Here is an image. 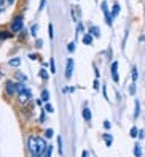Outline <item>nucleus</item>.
Instances as JSON below:
<instances>
[{
    "label": "nucleus",
    "mask_w": 145,
    "mask_h": 157,
    "mask_svg": "<svg viewBox=\"0 0 145 157\" xmlns=\"http://www.w3.org/2000/svg\"><path fill=\"white\" fill-rule=\"evenodd\" d=\"M43 108H45V111H46V113H53V111H54V106H53V105L50 103V101H46V103H45V106H43Z\"/></svg>",
    "instance_id": "obj_24"
},
{
    "label": "nucleus",
    "mask_w": 145,
    "mask_h": 157,
    "mask_svg": "<svg viewBox=\"0 0 145 157\" xmlns=\"http://www.w3.org/2000/svg\"><path fill=\"white\" fill-rule=\"evenodd\" d=\"M0 78H2V71H0Z\"/></svg>",
    "instance_id": "obj_44"
},
{
    "label": "nucleus",
    "mask_w": 145,
    "mask_h": 157,
    "mask_svg": "<svg viewBox=\"0 0 145 157\" xmlns=\"http://www.w3.org/2000/svg\"><path fill=\"white\" fill-rule=\"evenodd\" d=\"M81 41H83V44H91L94 41V36L91 33H83V36H81Z\"/></svg>",
    "instance_id": "obj_9"
},
{
    "label": "nucleus",
    "mask_w": 145,
    "mask_h": 157,
    "mask_svg": "<svg viewBox=\"0 0 145 157\" xmlns=\"http://www.w3.org/2000/svg\"><path fill=\"white\" fill-rule=\"evenodd\" d=\"M134 155L135 157H140L142 155V146H140V143H135L134 144Z\"/></svg>",
    "instance_id": "obj_17"
},
{
    "label": "nucleus",
    "mask_w": 145,
    "mask_h": 157,
    "mask_svg": "<svg viewBox=\"0 0 145 157\" xmlns=\"http://www.w3.org/2000/svg\"><path fill=\"white\" fill-rule=\"evenodd\" d=\"M88 33H91L94 38H99V36H101V29H99L97 25H91V27L88 29Z\"/></svg>",
    "instance_id": "obj_8"
},
{
    "label": "nucleus",
    "mask_w": 145,
    "mask_h": 157,
    "mask_svg": "<svg viewBox=\"0 0 145 157\" xmlns=\"http://www.w3.org/2000/svg\"><path fill=\"white\" fill-rule=\"evenodd\" d=\"M42 100L46 103V101H50V92H48V89H43L42 90Z\"/></svg>",
    "instance_id": "obj_19"
},
{
    "label": "nucleus",
    "mask_w": 145,
    "mask_h": 157,
    "mask_svg": "<svg viewBox=\"0 0 145 157\" xmlns=\"http://www.w3.org/2000/svg\"><path fill=\"white\" fill-rule=\"evenodd\" d=\"M13 36V32L11 30H0V40H8Z\"/></svg>",
    "instance_id": "obj_11"
},
{
    "label": "nucleus",
    "mask_w": 145,
    "mask_h": 157,
    "mask_svg": "<svg viewBox=\"0 0 145 157\" xmlns=\"http://www.w3.org/2000/svg\"><path fill=\"white\" fill-rule=\"evenodd\" d=\"M35 103H37V106H42V105L45 103V101H43V100L40 98V100H37V101H35Z\"/></svg>",
    "instance_id": "obj_42"
},
{
    "label": "nucleus",
    "mask_w": 145,
    "mask_h": 157,
    "mask_svg": "<svg viewBox=\"0 0 145 157\" xmlns=\"http://www.w3.org/2000/svg\"><path fill=\"white\" fill-rule=\"evenodd\" d=\"M81 114H83V119H85V121H91V111H89V108H83V111H81Z\"/></svg>",
    "instance_id": "obj_13"
},
{
    "label": "nucleus",
    "mask_w": 145,
    "mask_h": 157,
    "mask_svg": "<svg viewBox=\"0 0 145 157\" xmlns=\"http://www.w3.org/2000/svg\"><path fill=\"white\" fill-rule=\"evenodd\" d=\"M110 71H112V79H113L115 82H118V81H120V76H118V62H112Z\"/></svg>",
    "instance_id": "obj_7"
},
{
    "label": "nucleus",
    "mask_w": 145,
    "mask_h": 157,
    "mask_svg": "<svg viewBox=\"0 0 145 157\" xmlns=\"http://www.w3.org/2000/svg\"><path fill=\"white\" fill-rule=\"evenodd\" d=\"M43 133H45V136H46V138H53V135H54V130H53V128H46V130H45Z\"/></svg>",
    "instance_id": "obj_28"
},
{
    "label": "nucleus",
    "mask_w": 145,
    "mask_h": 157,
    "mask_svg": "<svg viewBox=\"0 0 145 157\" xmlns=\"http://www.w3.org/2000/svg\"><path fill=\"white\" fill-rule=\"evenodd\" d=\"M46 136H38V157H45V152H46Z\"/></svg>",
    "instance_id": "obj_5"
},
{
    "label": "nucleus",
    "mask_w": 145,
    "mask_h": 157,
    "mask_svg": "<svg viewBox=\"0 0 145 157\" xmlns=\"http://www.w3.org/2000/svg\"><path fill=\"white\" fill-rule=\"evenodd\" d=\"M77 33H81V35L86 33V32H85V25H83V22H78V24H77Z\"/></svg>",
    "instance_id": "obj_23"
},
{
    "label": "nucleus",
    "mask_w": 145,
    "mask_h": 157,
    "mask_svg": "<svg viewBox=\"0 0 145 157\" xmlns=\"http://www.w3.org/2000/svg\"><path fill=\"white\" fill-rule=\"evenodd\" d=\"M5 11V2L2 0V2H0V13H3Z\"/></svg>",
    "instance_id": "obj_40"
},
{
    "label": "nucleus",
    "mask_w": 145,
    "mask_h": 157,
    "mask_svg": "<svg viewBox=\"0 0 145 157\" xmlns=\"http://www.w3.org/2000/svg\"><path fill=\"white\" fill-rule=\"evenodd\" d=\"M129 136H131V138H137V136H139V128H137V127H131Z\"/></svg>",
    "instance_id": "obj_21"
},
{
    "label": "nucleus",
    "mask_w": 145,
    "mask_h": 157,
    "mask_svg": "<svg viewBox=\"0 0 145 157\" xmlns=\"http://www.w3.org/2000/svg\"><path fill=\"white\" fill-rule=\"evenodd\" d=\"M5 92H6V95H8V97L18 95V87H16V82H14V81H11V79L5 81Z\"/></svg>",
    "instance_id": "obj_4"
},
{
    "label": "nucleus",
    "mask_w": 145,
    "mask_h": 157,
    "mask_svg": "<svg viewBox=\"0 0 145 157\" xmlns=\"http://www.w3.org/2000/svg\"><path fill=\"white\" fill-rule=\"evenodd\" d=\"M14 78H16L18 81H21V82H27V76L24 75V73H21L19 70H18V71L14 73Z\"/></svg>",
    "instance_id": "obj_12"
},
{
    "label": "nucleus",
    "mask_w": 145,
    "mask_h": 157,
    "mask_svg": "<svg viewBox=\"0 0 145 157\" xmlns=\"http://www.w3.org/2000/svg\"><path fill=\"white\" fill-rule=\"evenodd\" d=\"M32 101V90L30 89H24L21 92H18V103H19L22 108H26Z\"/></svg>",
    "instance_id": "obj_2"
},
{
    "label": "nucleus",
    "mask_w": 145,
    "mask_h": 157,
    "mask_svg": "<svg viewBox=\"0 0 145 157\" xmlns=\"http://www.w3.org/2000/svg\"><path fill=\"white\" fill-rule=\"evenodd\" d=\"M72 75H74V59L69 57L66 62V78L72 79Z\"/></svg>",
    "instance_id": "obj_6"
},
{
    "label": "nucleus",
    "mask_w": 145,
    "mask_h": 157,
    "mask_svg": "<svg viewBox=\"0 0 145 157\" xmlns=\"http://www.w3.org/2000/svg\"><path fill=\"white\" fill-rule=\"evenodd\" d=\"M139 140H143V138H145V130H143V128H140V130H139Z\"/></svg>",
    "instance_id": "obj_38"
},
{
    "label": "nucleus",
    "mask_w": 145,
    "mask_h": 157,
    "mask_svg": "<svg viewBox=\"0 0 145 157\" xmlns=\"http://www.w3.org/2000/svg\"><path fill=\"white\" fill-rule=\"evenodd\" d=\"M99 87H101V81H99V78H96V79H94V82H93V89H94V90H97Z\"/></svg>",
    "instance_id": "obj_33"
},
{
    "label": "nucleus",
    "mask_w": 145,
    "mask_h": 157,
    "mask_svg": "<svg viewBox=\"0 0 145 157\" xmlns=\"http://www.w3.org/2000/svg\"><path fill=\"white\" fill-rule=\"evenodd\" d=\"M38 122H40V124H45V122H46V111H45V109L42 111V114H40V117H38Z\"/></svg>",
    "instance_id": "obj_26"
},
{
    "label": "nucleus",
    "mask_w": 145,
    "mask_h": 157,
    "mask_svg": "<svg viewBox=\"0 0 145 157\" xmlns=\"http://www.w3.org/2000/svg\"><path fill=\"white\" fill-rule=\"evenodd\" d=\"M102 92H104V98H105V100H108V97H107V86H105V84L102 86Z\"/></svg>",
    "instance_id": "obj_39"
},
{
    "label": "nucleus",
    "mask_w": 145,
    "mask_h": 157,
    "mask_svg": "<svg viewBox=\"0 0 145 157\" xmlns=\"http://www.w3.org/2000/svg\"><path fill=\"white\" fill-rule=\"evenodd\" d=\"M58 152H59V155L64 154V147H62V138L61 136H58Z\"/></svg>",
    "instance_id": "obj_22"
},
{
    "label": "nucleus",
    "mask_w": 145,
    "mask_h": 157,
    "mask_svg": "<svg viewBox=\"0 0 145 157\" xmlns=\"http://www.w3.org/2000/svg\"><path fill=\"white\" fill-rule=\"evenodd\" d=\"M120 10H121V8H120V3H113V6H112V16L113 17H116V16H118L120 14Z\"/></svg>",
    "instance_id": "obj_14"
},
{
    "label": "nucleus",
    "mask_w": 145,
    "mask_h": 157,
    "mask_svg": "<svg viewBox=\"0 0 145 157\" xmlns=\"http://www.w3.org/2000/svg\"><path fill=\"white\" fill-rule=\"evenodd\" d=\"M45 5H46V0H40V6H38V11L45 10Z\"/></svg>",
    "instance_id": "obj_37"
},
{
    "label": "nucleus",
    "mask_w": 145,
    "mask_h": 157,
    "mask_svg": "<svg viewBox=\"0 0 145 157\" xmlns=\"http://www.w3.org/2000/svg\"><path fill=\"white\" fill-rule=\"evenodd\" d=\"M110 127H112V124H110V122H108V121H104V128H107V130H108Z\"/></svg>",
    "instance_id": "obj_41"
},
{
    "label": "nucleus",
    "mask_w": 145,
    "mask_h": 157,
    "mask_svg": "<svg viewBox=\"0 0 145 157\" xmlns=\"http://www.w3.org/2000/svg\"><path fill=\"white\" fill-rule=\"evenodd\" d=\"M62 92H64V94H74L75 87H64V89H62Z\"/></svg>",
    "instance_id": "obj_34"
},
{
    "label": "nucleus",
    "mask_w": 145,
    "mask_h": 157,
    "mask_svg": "<svg viewBox=\"0 0 145 157\" xmlns=\"http://www.w3.org/2000/svg\"><path fill=\"white\" fill-rule=\"evenodd\" d=\"M6 3H8V5H13V3H14V0H6Z\"/></svg>",
    "instance_id": "obj_43"
},
{
    "label": "nucleus",
    "mask_w": 145,
    "mask_h": 157,
    "mask_svg": "<svg viewBox=\"0 0 145 157\" xmlns=\"http://www.w3.org/2000/svg\"><path fill=\"white\" fill-rule=\"evenodd\" d=\"M67 51H69V52H74V51H75V41H70V43L67 44Z\"/></svg>",
    "instance_id": "obj_30"
},
{
    "label": "nucleus",
    "mask_w": 145,
    "mask_h": 157,
    "mask_svg": "<svg viewBox=\"0 0 145 157\" xmlns=\"http://www.w3.org/2000/svg\"><path fill=\"white\" fill-rule=\"evenodd\" d=\"M29 60H40V56L37 52H30L29 54Z\"/></svg>",
    "instance_id": "obj_29"
},
{
    "label": "nucleus",
    "mask_w": 145,
    "mask_h": 157,
    "mask_svg": "<svg viewBox=\"0 0 145 157\" xmlns=\"http://www.w3.org/2000/svg\"><path fill=\"white\" fill-rule=\"evenodd\" d=\"M8 63H10L11 67H19L21 65V59L19 57H13V59H10V62H8Z\"/></svg>",
    "instance_id": "obj_18"
},
{
    "label": "nucleus",
    "mask_w": 145,
    "mask_h": 157,
    "mask_svg": "<svg viewBox=\"0 0 145 157\" xmlns=\"http://www.w3.org/2000/svg\"><path fill=\"white\" fill-rule=\"evenodd\" d=\"M10 30L13 33H21L24 30V17H22V14H18V16L13 17V21L10 24Z\"/></svg>",
    "instance_id": "obj_3"
},
{
    "label": "nucleus",
    "mask_w": 145,
    "mask_h": 157,
    "mask_svg": "<svg viewBox=\"0 0 145 157\" xmlns=\"http://www.w3.org/2000/svg\"><path fill=\"white\" fill-rule=\"evenodd\" d=\"M140 116V101L135 100L134 101V119H137Z\"/></svg>",
    "instance_id": "obj_10"
},
{
    "label": "nucleus",
    "mask_w": 145,
    "mask_h": 157,
    "mask_svg": "<svg viewBox=\"0 0 145 157\" xmlns=\"http://www.w3.org/2000/svg\"><path fill=\"white\" fill-rule=\"evenodd\" d=\"M38 76H40L43 81H48V79H50V73H48L46 70H45V67H43V68L38 71Z\"/></svg>",
    "instance_id": "obj_15"
},
{
    "label": "nucleus",
    "mask_w": 145,
    "mask_h": 157,
    "mask_svg": "<svg viewBox=\"0 0 145 157\" xmlns=\"http://www.w3.org/2000/svg\"><path fill=\"white\" fill-rule=\"evenodd\" d=\"M51 152H53V144H48L46 152H45V157H50V155H51Z\"/></svg>",
    "instance_id": "obj_35"
},
{
    "label": "nucleus",
    "mask_w": 145,
    "mask_h": 157,
    "mask_svg": "<svg viewBox=\"0 0 145 157\" xmlns=\"http://www.w3.org/2000/svg\"><path fill=\"white\" fill-rule=\"evenodd\" d=\"M37 32H38V24H34L30 27V35L32 36H37Z\"/></svg>",
    "instance_id": "obj_25"
},
{
    "label": "nucleus",
    "mask_w": 145,
    "mask_h": 157,
    "mask_svg": "<svg viewBox=\"0 0 145 157\" xmlns=\"http://www.w3.org/2000/svg\"><path fill=\"white\" fill-rule=\"evenodd\" d=\"M129 94H131V95H135V81L131 82V86H129Z\"/></svg>",
    "instance_id": "obj_31"
},
{
    "label": "nucleus",
    "mask_w": 145,
    "mask_h": 157,
    "mask_svg": "<svg viewBox=\"0 0 145 157\" xmlns=\"http://www.w3.org/2000/svg\"><path fill=\"white\" fill-rule=\"evenodd\" d=\"M35 48H37V49H40V48H43V40H40V38H37V40H35Z\"/></svg>",
    "instance_id": "obj_32"
},
{
    "label": "nucleus",
    "mask_w": 145,
    "mask_h": 157,
    "mask_svg": "<svg viewBox=\"0 0 145 157\" xmlns=\"http://www.w3.org/2000/svg\"><path fill=\"white\" fill-rule=\"evenodd\" d=\"M48 32H50V38L53 40V38H54V29H53V24L48 25Z\"/></svg>",
    "instance_id": "obj_36"
},
{
    "label": "nucleus",
    "mask_w": 145,
    "mask_h": 157,
    "mask_svg": "<svg viewBox=\"0 0 145 157\" xmlns=\"http://www.w3.org/2000/svg\"><path fill=\"white\" fill-rule=\"evenodd\" d=\"M27 151L32 157H38V136L30 135L27 138Z\"/></svg>",
    "instance_id": "obj_1"
},
{
    "label": "nucleus",
    "mask_w": 145,
    "mask_h": 157,
    "mask_svg": "<svg viewBox=\"0 0 145 157\" xmlns=\"http://www.w3.org/2000/svg\"><path fill=\"white\" fill-rule=\"evenodd\" d=\"M50 71L51 73H56V63H54V59H50Z\"/></svg>",
    "instance_id": "obj_27"
},
{
    "label": "nucleus",
    "mask_w": 145,
    "mask_h": 157,
    "mask_svg": "<svg viewBox=\"0 0 145 157\" xmlns=\"http://www.w3.org/2000/svg\"><path fill=\"white\" fill-rule=\"evenodd\" d=\"M131 78H132V81H137V78H139L137 67H132V68H131Z\"/></svg>",
    "instance_id": "obj_20"
},
{
    "label": "nucleus",
    "mask_w": 145,
    "mask_h": 157,
    "mask_svg": "<svg viewBox=\"0 0 145 157\" xmlns=\"http://www.w3.org/2000/svg\"><path fill=\"white\" fill-rule=\"evenodd\" d=\"M104 141H105V144L107 146H112V143H113V136L110 135V133H104Z\"/></svg>",
    "instance_id": "obj_16"
}]
</instances>
